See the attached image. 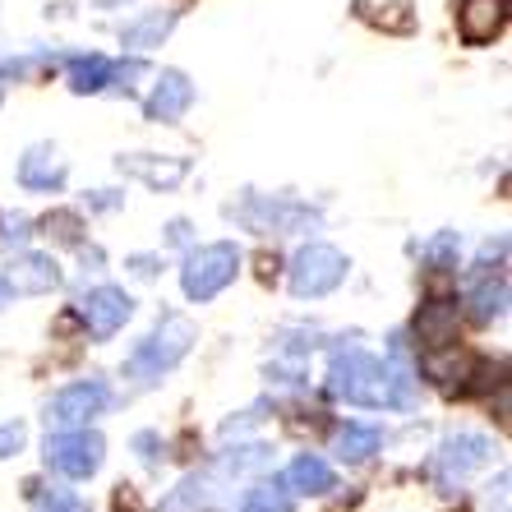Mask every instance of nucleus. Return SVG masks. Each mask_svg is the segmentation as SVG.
<instances>
[{
  "label": "nucleus",
  "mask_w": 512,
  "mask_h": 512,
  "mask_svg": "<svg viewBox=\"0 0 512 512\" xmlns=\"http://www.w3.org/2000/svg\"><path fill=\"white\" fill-rule=\"evenodd\" d=\"M116 167L125 176H139L143 185L153 190H176L180 180L190 176V162L185 157H148V153H134V157H116Z\"/></svg>",
  "instance_id": "nucleus-15"
},
{
  "label": "nucleus",
  "mask_w": 512,
  "mask_h": 512,
  "mask_svg": "<svg viewBox=\"0 0 512 512\" xmlns=\"http://www.w3.org/2000/svg\"><path fill=\"white\" fill-rule=\"evenodd\" d=\"M24 443H28V429L19 425V420H10V425H0V462L14 453H24Z\"/></svg>",
  "instance_id": "nucleus-28"
},
{
  "label": "nucleus",
  "mask_w": 512,
  "mask_h": 512,
  "mask_svg": "<svg viewBox=\"0 0 512 512\" xmlns=\"http://www.w3.org/2000/svg\"><path fill=\"white\" fill-rule=\"evenodd\" d=\"M236 273H240V250L231 240H217V245H199V250L185 259L180 286H185V296L203 305V300L222 296V291L236 282Z\"/></svg>",
  "instance_id": "nucleus-3"
},
{
  "label": "nucleus",
  "mask_w": 512,
  "mask_h": 512,
  "mask_svg": "<svg viewBox=\"0 0 512 512\" xmlns=\"http://www.w3.org/2000/svg\"><path fill=\"white\" fill-rule=\"evenodd\" d=\"M0 74H10V70H5V65H0Z\"/></svg>",
  "instance_id": "nucleus-35"
},
{
  "label": "nucleus",
  "mask_w": 512,
  "mask_h": 512,
  "mask_svg": "<svg viewBox=\"0 0 512 512\" xmlns=\"http://www.w3.org/2000/svg\"><path fill=\"white\" fill-rule=\"evenodd\" d=\"M508 28V0H457V33L466 47H489Z\"/></svg>",
  "instance_id": "nucleus-10"
},
{
  "label": "nucleus",
  "mask_w": 512,
  "mask_h": 512,
  "mask_svg": "<svg viewBox=\"0 0 512 512\" xmlns=\"http://www.w3.org/2000/svg\"><path fill=\"white\" fill-rule=\"evenodd\" d=\"M383 434L374 425H342L337 429V457L342 462H365V457L379 453Z\"/></svg>",
  "instance_id": "nucleus-18"
},
{
  "label": "nucleus",
  "mask_w": 512,
  "mask_h": 512,
  "mask_svg": "<svg viewBox=\"0 0 512 512\" xmlns=\"http://www.w3.org/2000/svg\"><path fill=\"white\" fill-rule=\"evenodd\" d=\"M134 314V300L120 291V286H97V291H88L84 300H79V319L88 323V333L93 337H116L125 323H130Z\"/></svg>",
  "instance_id": "nucleus-7"
},
{
  "label": "nucleus",
  "mask_w": 512,
  "mask_h": 512,
  "mask_svg": "<svg viewBox=\"0 0 512 512\" xmlns=\"http://www.w3.org/2000/svg\"><path fill=\"white\" fill-rule=\"evenodd\" d=\"M457 250H462V236L457 231H439L420 254H425L429 268H457Z\"/></svg>",
  "instance_id": "nucleus-26"
},
{
  "label": "nucleus",
  "mask_w": 512,
  "mask_h": 512,
  "mask_svg": "<svg viewBox=\"0 0 512 512\" xmlns=\"http://www.w3.org/2000/svg\"><path fill=\"white\" fill-rule=\"evenodd\" d=\"M102 453H107V443H102V434L88 425H74V429H60V434H51L47 439V466L51 471H60V476L70 480H88L97 476V466H102Z\"/></svg>",
  "instance_id": "nucleus-5"
},
{
  "label": "nucleus",
  "mask_w": 512,
  "mask_h": 512,
  "mask_svg": "<svg viewBox=\"0 0 512 512\" xmlns=\"http://www.w3.org/2000/svg\"><path fill=\"white\" fill-rule=\"evenodd\" d=\"M60 286V268L47 254H19V259L5 268V291L10 296H47Z\"/></svg>",
  "instance_id": "nucleus-13"
},
{
  "label": "nucleus",
  "mask_w": 512,
  "mask_h": 512,
  "mask_svg": "<svg viewBox=\"0 0 512 512\" xmlns=\"http://www.w3.org/2000/svg\"><path fill=\"white\" fill-rule=\"evenodd\" d=\"M291 508H296V499H291L286 480H263V485H254L250 494H245V503H240V512H291Z\"/></svg>",
  "instance_id": "nucleus-21"
},
{
  "label": "nucleus",
  "mask_w": 512,
  "mask_h": 512,
  "mask_svg": "<svg viewBox=\"0 0 512 512\" xmlns=\"http://www.w3.org/2000/svg\"><path fill=\"white\" fill-rule=\"evenodd\" d=\"M185 236H190V227H185V222H171V245H185Z\"/></svg>",
  "instance_id": "nucleus-33"
},
{
  "label": "nucleus",
  "mask_w": 512,
  "mask_h": 512,
  "mask_svg": "<svg viewBox=\"0 0 512 512\" xmlns=\"http://www.w3.org/2000/svg\"><path fill=\"white\" fill-rule=\"evenodd\" d=\"M42 231H47L56 245H79V240H84V222H79V213H70V208H56V213L42 217Z\"/></svg>",
  "instance_id": "nucleus-24"
},
{
  "label": "nucleus",
  "mask_w": 512,
  "mask_h": 512,
  "mask_svg": "<svg viewBox=\"0 0 512 512\" xmlns=\"http://www.w3.org/2000/svg\"><path fill=\"white\" fill-rule=\"evenodd\" d=\"M194 337H199V328H194L185 314H167V319L157 323L153 333L143 337L139 346H134V356H130V374L139 383H157L167 370H176L180 360L190 356V346Z\"/></svg>",
  "instance_id": "nucleus-2"
},
{
  "label": "nucleus",
  "mask_w": 512,
  "mask_h": 512,
  "mask_svg": "<svg viewBox=\"0 0 512 512\" xmlns=\"http://www.w3.org/2000/svg\"><path fill=\"white\" fill-rule=\"evenodd\" d=\"M5 227H10V231H5V245H14V240H24V236H28V217L14 213L10 222H5Z\"/></svg>",
  "instance_id": "nucleus-31"
},
{
  "label": "nucleus",
  "mask_w": 512,
  "mask_h": 512,
  "mask_svg": "<svg viewBox=\"0 0 512 512\" xmlns=\"http://www.w3.org/2000/svg\"><path fill=\"white\" fill-rule=\"evenodd\" d=\"M457 328H462V310H457V300L448 296H434L420 305L416 314V342L425 346L429 356H439L448 346L457 342Z\"/></svg>",
  "instance_id": "nucleus-9"
},
{
  "label": "nucleus",
  "mask_w": 512,
  "mask_h": 512,
  "mask_svg": "<svg viewBox=\"0 0 512 512\" xmlns=\"http://www.w3.org/2000/svg\"><path fill=\"white\" fill-rule=\"evenodd\" d=\"M356 10H360V19H370V24L383 28V33H411V28H416V14H411V5H406V0H397V5H383V14L365 10V5L356 0Z\"/></svg>",
  "instance_id": "nucleus-23"
},
{
  "label": "nucleus",
  "mask_w": 512,
  "mask_h": 512,
  "mask_svg": "<svg viewBox=\"0 0 512 512\" xmlns=\"http://www.w3.org/2000/svg\"><path fill=\"white\" fill-rule=\"evenodd\" d=\"M111 84V60L107 56H74L70 60V88L74 93H102Z\"/></svg>",
  "instance_id": "nucleus-20"
},
{
  "label": "nucleus",
  "mask_w": 512,
  "mask_h": 512,
  "mask_svg": "<svg viewBox=\"0 0 512 512\" xmlns=\"http://www.w3.org/2000/svg\"><path fill=\"white\" fill-rule=\"evenodd\" d=\"M130 268H134L139 277H153V273H157V263H153V259H143V254H139V259H130Z\"/></svg>",
  "instance_id": "nucleus-32"
},
{
  "label": "nucleus",
  "mask_w": 512,
  "mask_h": 512,
  "mask_svg": "<svg viewBox=\"0 0 512 512\" xmlns=\"http://www.w3.org/2000/svg\"><path fill=\"white\" fill-rule=\"evenodd\" d=\"M19 185L24 190H37V194H51L65 185V157L51 148V143H33L19 162Z\"/></svg>",
  "instance_id": "nucleus-14"
},
{
  "label": "nucleus",
  "mask_w": 512,
  "mask_h": 512,
  "mask_svg": "<svg viewBox=\"0 0 512 512\" xmlns=\"http://www.w3.org/2000/svg\"><path fill=\"white\" fill-rule=\"evenodd\" d=\"M286 489H300V494H328L333 489V471L328 462H319L314 453L296 457V462L286 466Z\"/></svg>",
  "instance_id": "nucleus-17"
},
{
  "label": "nucleus",
  "mask_w": 512,
  "mask_h": 512,
  "mask_svg": "<svg viewBox=\"0 0 512 512\" xmlns=\"http://www.w3.org/2000/svg\"><path fill=\"white\" fill-rule=\"evenodd\" d=\"M346 254L333 250V245H305V250L291 259V291L300 300H319L333 296L337 286L346 282Z\"/></svg>",
  "instance_id": "nucleus-4"
},
{
  "label": "nucleus",
  "mask_w": 512,
  "mask_h": 512,
  "mask_svg": "<svg viewBox=\"0 0 512 512\" xmlns=\"http://www.w3.org/2000/svg\"><path fill=\"white\" fill-rule=\"evenodd\" d=\"M499 503V512H508V471L499 476V485H489V508Z\"/></svg>",
  "instance_id": "nucleus-30"
},
{
  "label": "nucleus",
  "mask_w": 512,
  "mask_h": 512,
  "mask_svg": "<svg viewBox=\"0 0 512 512\" xmlns=\"http://www.w3.org/2000/svg\"><path fill=\"white\" fill-rule=\"evenodd\" d=\"M328 393L351 406H411L416 402V379L406 370V346H393V365L379 356L346 346L328 365Z\"/></svg>",
  "instance_id": "nucleus-1"
},
{
  "label": "nucleus",
  "mask_w": 512,
  "mask_h": 512,
  "mask_svg": "<svg viewBox=\"0 0 512 512\" xmlns=\"http://www.w3.org/2000/svg\"><path fill=\"white\" fill-rule=\"evenodd\" d=\"M28 494H33V512H88L65 485H28Z\"/></svg>",
  "instance_id": "nucleus-22"
},
{
  "label": "nucleus",
  "mask_w": 512,
  "mask_h": 512,
  "mask_svg": "<svg viewBox=\"0 0 512 512\" xmlns=\"http://www.w3.org/2000/svg\"><path fill=\"white\" fill-rule=\"evenodd\" d=\"M148 74V65L143 60H125V65H111V84L107 88H120V93H130L134 79H143Z\"/></svg>",
  "instance_id": "nucleus-27"
},
{
  "label": "nucleus",
  "mask_w": 512,
  "mask_h": 512,
  "mask_svg": "<svg viewBox=\"0 0 512 512\" xmlns=\"http://www.w3.org/2000/svg\"><path fill=\"white\" fill-rule=\"evenodd\" d=\"M180 14L176 10H153L143 14V19H134V24H125V33H120V42L134 51H148V47H162L167 42V33L176 28Z\"/></svg>",
  "instance_id": "nucleus-16"
},
{
  "label": "nucleus",
  "mask_w": 512,
  "mask_h": 512,
  "mask_svg": "<svg viewBox=\"0 0 512 512\" xmlns=\"http://www.w3.org/2000/svg\"><path fill=\"white\" fill-rule=\"evenodd\" d=\"M494 457V443L485 434H453V439H443V448L434 453V480H439L443 494H457L476 466H485Z\"/></svg>",
  "instance_id": "nucleus-6"
},
{
  "label": "nucleus",
  "mask_w": 512,
  "mask_h": 512,
  "mask_svg": "<svg viewBox=\"0 0 512 512\" xmlns=\"http://www.w3.org/2000/svg\"><path fill=\"white\" fill-rule=\"evenodd\" d=\"M240 217H245L254 231H277V236L305 227V222H319L314 208H305V203H286V199H250L245 208H240Z\"/></svg>",
  "instance_id": "nucleus-12"
},
{
  "label": "nucleus",
  "mask_w": 512,
  "mask_h": 512,
  "mask_svg": "<svg viewBox=\"0 0 512 512\" xmlns=\"http://www.w3.org/2000/svg\"><path fill=\"white\" fill-rule=\"evenodd\" d=\"M203 503H208V480L190 476V480H180V489L162 503V512H203Z\"/></svg>",
  "instance_id": "nucleus-25"
},
{
  "label": "nucleus",
  "mask_w": 512,
  "mask_h": 512,
  "mask_svg": "<svg viewBox=\"0 0 512 512\" xmlns=\"http://www.w3.org/2000/svg\"><path fill=\"white\" fill-rule=\"evenodd\" d=\"M457 512H466V508H457Z\"/></svg>",
  "instance_id": "nucleus-36"
},
{
  "label": "nucleus",
  "mask_w": 512,
  "mask_h": 512,
  "mask_svg": "<svg viewBox=\"0 0 512 512\" xmlns=\"http://www.w3.org/2000/svg\"><path fill=\"white\" fill-rule=\"evenodd\" d=\"M134 448H139V457H143L148 466H157L162 457H167V443L157 439V434H139V439H134Z\"/></svg>",
  "instance_id": "nucleus-29"
},
{
  "label": "nucleus",
  "mask_w": 512,
  "mask_h": 512,
  "mask_svg": "<svg viewBox=\"0 0 512 512\" xmlns=\"http://www.w3.org/2000/svg\"><path fill=\"white\" fill-rule=\"evenodd\" d=\"M190 102H194L190 79L180 70H162L157 74V88L148 93V102H143V116L157 120V125H176V120L190 111Z\"/></svg>",
  "instance_id": "nucleus-11"
},
{
  "label": "nucleus",
  "mask_w": 512,
  "mask_h": 512,
  "mask_svg": "<svg viewBox=\"0 0 512 512\" xmlns=\"http://www.w3.org/2000/svg\"><path fill=\"white\" fill-rule=\"evenodd\" d=\"M107 406V383L102 379H88V383H70V388H60L47 406V420L56 429H74V425H88Z\"/></svg>",
  "instance_id": "nucleus-8"
},
{
  "label": "nucleus",
  "mask_w": 512,
  "mask_h": 512,
  "mask_svg": "<svg viewBox=\"0 0 512 512\" xmlns=\"http://www.w3.org/2000/svg\"><path fill=\"white\" fill-rule=\"evenodd\" d=\"M471 314H476V323H494L508 314V277H489V282L476 286V296H471Z\"/></svg>",
  "instance_id": "nucleus-19"
},
{
  "label": "nucleus",
  "mask_w": 512,
  "mask_h": 512,
  "mask_svg": "<svg viewBox=\"0 0 512 512\" xmlns=\"http://www.w3.org/2000/svg\"><path fill=\"white\" fill-rule=\"evenodd\" d=\"M93 203H97V208H116V199H111V190H97V199H93Z\"/></svg>",
  "instance_id": "nucleus-34"
}]
</instances>
